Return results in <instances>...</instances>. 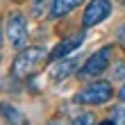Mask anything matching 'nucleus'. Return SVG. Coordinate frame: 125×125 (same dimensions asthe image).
Wrapping results in <instances>:
<instances>
[{"instance_id":"obj_6","label":"nucleus","mask_w":125,"mask_h":125,"mask_svg":"<svg viewBox=\"0 0 125 125\" xmlns=\"http://www.w3.org/2000/svg\"><path fill=\"white\" fill-rule=\"evenodd\" d=\"M84 43V32H77V34H73V36H68V39H64V41H59L55 46V50L48 55V62H57V59H64L66 55H71L73 50H77L80 46Z\"/></svg>"},{"instance_id":"obj_8","label":"nucleus","mask_w":125,"mask_h":125,"mask_svg":"<svg viewBox=\"0 0 125 125\" xmlns=\"http://www.w3.org/2000/svg\"><path fill=\"white\" fill-rule=\"evenodd\" d=\"M0 114H2V121L7 125H27L25 114L21 109H16L14 105H9V102H2L0 105Z\"/></svg>"},{"instance_id":"obj_5","label":"nucleus","mask_w":125,"mask_h":125,"mask_svg":"<svg viewBox=\"0 0 125 125\" xmlns=\"http://www.w3.org/2000/svg\"><path fill=\"white\" fill-rule=\"evenodd\" d=\"M109 14H112V2H109V0H91V2L86 5V9H84L82 27L86 30V27H93V25L102 23Z\"/></svg>"},{"instance_id":"obj_9","label":"nucleus","mask_w":125,"mask_h":125,"mask_svg":"<svg viewBox=\"0 0 125 125\" xmlns=\"http://www.w3.org/2000/svg\"><path fill=\"white\" fill-rule=\"evenodd\" d=\"M80 2H82V0H52V5H50V16L52 18H62L68 11H73Z\"/></svg>"},{"instance_id":"obj_15","label":"nucleus","mask_w":125,"mask_h":125,"mask_svg":"<svg viewBox=\"0 0 125 125\" xmlns=\"http://www.w3.org/2000/svg\"><path fill=\"white\" fill-rule=\"evenodd\" d=\"M118 98L125 102V82H123V86H121V89H118Z\"/></svg>"},{"instance_id":"obj_17","label":"nucleus","mask_w":125,"mask_h":125,"mask_svg":"<svg viewBox=\"0 0 125 125\" xmlns=\"http://www.w3.org/2000/svg\"><path fill=\"white\" fill-rule=\"evenodd\" d=\"M48 125H64V123H62V121H50Z\"/></svg>"},{"instance_id":"obj_14","label":"nucleus","mask_w":125,"mask_h":125,"mask_svg":"<svg viewBox=\"0 0 125 125\" xmlns=\"http://www.w3.org/2000/svg\"><path fill=\"white\" fill-rule=\"evenodd\" d=\"M114 75H116V77H125V64H118V66H116Z\"/></svg>"},{"instance_id":"obj_1","label":"nucleus","mask_w":125,"mask_h":125,"mask_svg":"<svg viewBox=\"0 0 125 125\" xmlns=\"http://www.w3.org/2000/svg\"><path fill=\"white\" fill-rule=\"evenodd\" d=\"M48 59V52L43 50L41 46H30V48H23L21 52L16 55V59L11 64V75L14 77H30L39 71V66Z\"/></svg>"},{"instance_id":"obj_18","label":"nucleus","mask_w":125,"mask_h":125,"mask_svg":"<svg viewBox=\"0 0 125 125\" xmlns=\"http://www.w3.org/2000/svg\"><path fill=\"white\" fill-rule=\"evenodd\" d=\"M0 116H2V114H0ZM0 125H2V121H0Z\"/></svg>"},{"instance_id":"obj_3","label":"nucleus","mask_w":125,"mask_h":125,"mask_svg":"<svg viewBox=\"0 0 125 125\" xmlns=\"http://www.w3.org/2000/svg\"><path fill=\"white\" fill-rule=\"evenodd\" d=\"M109 59H112V48L105 46V48H100L98 52H93L89 59L82 64V68L77 71V75L82 77V80H86V77H98V75H102V73L109 68Z\"/></svg>"},{"instance_id":"obj_4","label":"nucleus","mask_w":125,"mask_h":125,"mask_svg":"<svg viewBox=\"0 0 125 125\" xmlns=\"http://www.w3.org/2000/svg\"><path fill=\"white\" fill-rule=\"evenodd\" d=\"M5 32H7V41L14 48H23V43L27 41V18L21 11H11L7 18Z\"/></svg>"},{"instance_id":"obj_2","label":"nucleus","mask_w":125,"mask_h":125,"mask_svg":"<svg viewBox=\"0 0 125 125\" xmlns=\"http://www.w3.org/2000/svg\"><path fill=\"white\" fill-rule=\"evenodd\" d=\"M112 98H114V86L105 80L93 82L75 93V102H80V105H105Z\"/></svg>"},{"instance_id":"obj_11","label":"nucleus","mask_w":125,"mask_h":125,"mask_svg":"<svg viewBox=\"0 0 125 125\" xmlns=\"http://www.w3.org/2000/svg\"><path fill=\"white\" fill-rule=\"evenodd\" d=\"M112 116H114L116 123H125V105H116L112 109Z\"/></svg>"},{"instance_id":"obj_13","label":"nucleus","mask_w":125,"mask_h":125,"mask_svg":"<svg viewBox=\"0 0 125 125\" xmlns=\"http://www.w3.org/2000/svg\"><path fill=\"white\" fill-rule=\"evenodd\" d=\"M41 7H43V0H34V16H41Z\"/></svg>"},{"instance_id":"obj_12","label":"nucleus","mask_w":125,"mask_h":125,"mask_svg":"<svg viewBox=\"0 0 125 125\" xmlns=\"http://www.w3.org/2000/svg\"><path fill=\"white\" fill-rule=\"evenodd\" d=\"M116 39H118V43H121V46H125V23L116 27Z\"/></svg>"},{"instance_id":"obj_16","label":"nucleus","mask_w":125,"mask_h":125,"mask_svg":"<svg viewBox=\"0 0 125 125\" xmlns=\"http://www.w3.org/2000/svg\"><path fill=\"white\" fill-rule=\"evenodd\" d=\"M98 125H116V121H102V123H98Z\"/></svg>"},{"instance_id":"obj_10","label":"nucleus","mask_w":125,"mask_h":125,"mask_svg":"<svg viewBox=\"0 0 125 125\" xmlns=\"http://www.w3.org/2000/svg\"><path fill=\"white\" fill-rule=\"evenodd\" d=\"M93 123H95V116L91 112H82L73 118V125H93Z\"/></svg>"},{"instance_id":"obj_7","label":"nucleus","mask_w":125,"mask_h":125,"mask_svg":"<svg viewBox=\"0 0 125 125\" xmlns=\"http://www.w3.org/2000/svg\"><path fill=\"white\" fill-rule=\"evenodd\" d=\"M77 66H80L77 59H57V64L50 68V77H52L55 82H62V80H66L68 75L75 73Z\"/></svg>"}]
</instances>
